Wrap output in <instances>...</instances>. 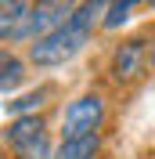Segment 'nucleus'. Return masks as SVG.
Segmentation results:
<instances>
[{
	"label": "nucleus",
	"instance_id": "1",
	"mask_svg": "<svg viewBox=\"0 0 155 159\" xmlns=\"http://www.w3.org/2000/svg\"><path fill=\"white\" fill-rule=\"evenodd\" d=\"M108 4H112V0H83V4L72 11V18H69L65 25H58V29L47 33V36H40L36 43L29 47L33 65H40V69H54V65L72 61L79 51L90 43V33H94L97 25H105Z\"/></svg>",
	"mask_w": 155,
	"mask_h": 159
},
{
	"label": "nucleus",
	"instance_id": "7",
	"mask_svg": "<svg viewBox=\"0 0 155 159\" xmlns=\"http://www.w3.org/2000/svg\"><path fill=\"white\" fill-rule=\"evenodd\" d=\"M22 80H25V65L11 51H0V90H15Z\"/></svg>",
	"mask_w": 155,
	"mask_h": 159
},
{
	"label": "nucleus",
	"instance_id": "9",
	"mask_svg": "<svg viewBox=\"0 0 155 159\" xmlns=\"http://www.w3.org/2000/svg\"><path fill=\"white\" fill-rule=\"evenodd\" d=\"M137 4H144V0H112L108 4V15H105V29H119Z\"/></svg>",
	"mask_w": 155,
	"mask_h": 159
},
{
	"label": "nucleus",
	"instance_id": "4",
	"mask_svg": "<svg viewBox=\"0 0 155 159\" xmlns=\"http://www.w3.org/2000/svg\"><path fill=\"white\" fill-rule=\"evenodd\" d=\"M4 141L15 148V159H54L47 141V127L40 116H18L4 130Z\"/></svg>",
	"mask_w": 155,
	"mask_h": 159
},
{
	"label": "nucleus",
	"instance_id": "10",
	"mask_svg": "<svg viewBox=\"0 0 155 159\" xmlns=\"http://www.w3.org/2000/svg\"><path fill=\"white\" fill-rule=\"evenodd\" d=\"M144 4H148V7H155V0H144Z\"/></svg>",
	"mask_w": 155,
	"mask_h": 159
},
{
	"label": "nucleus",
	"instance_id": "2",
	"mask_svg": "<svg viewBox=\"0 0 155 159\" xmlns=\"http://www.w3.org/2000/svg\"><path fill=\"white\" fill-rule=\"evenodd\" d=\"M76 7H79L76 0H33L29 11L18 18V25L7 33V43H15V40H40L47 33H54L58 25H65L72 18Z\"/></svg>",
	"mask_w": 155,
	"mask_h": 159
},
{
	"label": "nucleus",
	"instance_id": "3",
	"mask_svg": "<svg viewBox=\"0 0 155 159\" xmlns=\"http://www.w3.org/2000/svg\"><path fill=\"white\" fill-rule=\"evenodd\" d=\"M155 69V36H134L123 40L112 54V80L116 83H134Z\"/></svg>",
	"mask_w": 155,
	"mask_h": 159
},
{
	"label": "nucleus",
	"instance_id": "6",
	"mask_svg": "<svg viewBox=\"0 0 155 159\" xmlns=\"http://www.w3.org/2000/svg\"><path fill=\"white\" fill-rule=\"evenodd\" d=\"M101 156V138L97 134H83V138H61L54 148V159H97Z\"/></svg>",
	"mask_w": 155,
	"mask_h": 159
},
{
	"label": "nucleus",
	"instance_id": "11",
	"mask_svg": "<svg viewBox=\"0 0 155 159\" xmlns=\"http://www.w3.org/2000/svg\"><path fill=\"white\" fill-rule=\"evenodd\" d=\"M0 159H7V156H4V152H0Z\"/></svg>",
	"mask_w": 155,
	"mask_h": 159
},
{
	"label": "nucleus",
	"instance_id": "5",
	"mask_svg": "<svg viewBox=\"0 0 155 159\" xmlns=\"http://www.w3.org/2000/svg\"><path fill=\"white\" fill-rule=\"evenodd\" d=\"M105 123V98L101 94H79L65 105L61 112V134L65 138H83V134H97Z\"/></svg>",
	"mask_w": 155,
	"mask_h": 159
},
{
	"label": "nucleus",
	"instance_id": "8",
	"mask_svg": "<svg viewBox=\"0 0 155 159\" xmlns=\"http://www.w3.org/2000/svg\"><path fill=\"white\" fill-rule=\"evenodd\" d=\"M47 94L51 90L47 87H40V90H33V94H22V98H15V101H7V116H36V109L47 101Z\"/></svg>",
	"mask_w": 155,
	"mask_h": 159
}]
</instances>
